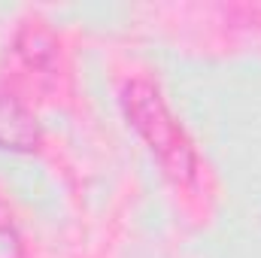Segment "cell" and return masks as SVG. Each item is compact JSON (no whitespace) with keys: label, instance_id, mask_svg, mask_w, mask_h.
Listing matches in <instances>:
<instances>
[{"label":"cell","instance_id":"3957f363","mask_svg":"<svg viewBox=\"0 0 261 258\" xmlns=\"http://www.w3.org/2000/svg\"><path fill=\"white\" fill-rule=\"evenodd\" d=\"M21 255H24L21 231L15 225L12 210L0 200V258H21Z\"/></svg>","mask_w":261,"mask_h":258},{"label":"cell","instance_id":"6da1fadb","mask_svg":"<svg viewBox=\"0 0 261 258\" xmlns=\"http://www.w3.org/2000/svg\"><path fill=\"white\" fill-rule=\"evenodd\" d=\"M122 107H125L130 128L146 140L158 164L176 183H192L197 173L195 146L186 137L182 125L176 122V116L170 113V107L164 104V97L158 94V88L140 79L130 82L122 94Z\"/></svg>","mask_w":261,"mask_h":258},{"label":"cell","instance_id":"7a4b0ae2","mask_svg":"<svg viewBox=\"0 0 261 258\" xmlns=\"http://www.w3.org/2000/svg\"><path fill=\"white\" fill-rule=\"evenodd\" d=\"M43 140L37 116L6 88H0V149L34 152Z\"/></svg>","mask_w":261,"mask_h":258}]
</instances>
